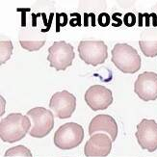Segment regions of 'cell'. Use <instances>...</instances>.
<instances>
[{"label": "cell", "mask_w": 157, "mask_h": 157, "mask_svg": "<svg viewBox=\"0 0 157 157\" xmlns=\"http://www.w3.org/2000/svg\"><path fill=\"white\" fill-rule=\"evenodd\" d=\"M31 121L27 116L20 113H12L0 121V137L8 144L22 140L30 131Z\"/></svg>", "instance_id": "cell-1"}, {"label": "cell", "mask_w": 157, "mask_h": 157, "mask_svg": "<svg viewBox=\"0 0 157 157\" xmlns=\"http://www.w3.org/2000/svg\"><path fill=\"white\" fill-rule=\"evenodd\" d=\"M112 62L121 72L133 74L141 69V57L127 44H116L112 50Z\"/></svg>", "instance_id": "cell-2"}, {"label": "cell", "mask_w": 157, "mask_h": 157, "mask_svg": "<svg viewBox=\"0 0 157 157\" xmlns=\"http://www.w3.org/2000/svg\"><path fill=\"white\" fill-rule=\"evenodd\" d=\"M84 139V129L75 122L61 125L54 134V145L62 151L77 147Z\"/></svg>", "instance_id": "cell-3"}, {"label": "cell", "mask_w": 157, "mask_h": 157, "mask_svg": "<svg viewBox=\"0 0 157 157\" xmlns=\"http://www.w3.org/2000/svg\"><path fill=\"white\" fill-rule=\"evenodd\" d=\"M31 128L29 135L34 138H44L48 135L54 126V115L44 107H36L27 112Z\"/></svg>", "instance_id": "cell-4"}, {"label": "cell", "mask_w": 157, "mask_h": 157, "mask_svg": "<svg viewBox=\"0 0 157 157\" xmlns=\"http://www.w3.org/2000/svg\"><path fill=\"white\" fill-rule=\"evenodd\" d=\"M74 57L75 54L73 46L65 40L53 43L48 48L47 60L49 61L50 67H54L56 71L67 70V67L72 65Z\"/></svg>", "instance_id": "cell-5"}, {"label": "cell", "mask_w": 157, "mask_h": 157, "mask_svg": "<svg viewBox=\"0 0 157 157\" xmlns=\"http://www.w3.org/2000/svg\"><path fill=\"white\" fill-rule=\"evenodd\" d=\"M78 53L86 64L93 67L103 64L108 57L107 45L102 40H81Z\"/></svg>", "instance_id": "cell-6"}, {"label": "cell", "mask_w": 157, "mask_h": 157, "mask_svg": "<svg viewBox=\"0 0 157 157\" xmlns=\"http://www.w3.org/2000/svg\"><path fill=\"white\" fill-rule=\"evenodd\" d=\"M49 107L54 117L60 120L69 119L76 109V98L67 91L55 93L50 98Z\"/></svg>", "instance_id": "cell-7"}, {"label": "cell", "mask_w": 157, "mask_h": 157, "mask_svg": "<svg viewBox=\"0 0 157 157\" xmlns=\"http://www.w3.org/2000/svg\"><path fill=\"white\" fill-rule=\"evenodd\" d=\"M135 136L143 149L149 152L157 149V122L154 120L143 119L137 125Z\"/></svg>", "instance_id": "cell-8"}, {"label": "cell", "mask_w": 157, "mask_h": 157, "mask_svg": "<svg viewBox=\"0 0 157 157\" xmlns=\"http://www.w3.org/2000/svg\"><path fill=\"white\" fill-rule=\"evenodd\" d=\"M85 101L94 111L105 110L113 103V94L102 85H93L85 93Z\"/></svg>", "instance_id": "cell-9"}, {"label": "cell", "mask_w": 157, "mask_h": 157, "mask_svg": "<svg viewBox=\"0 0 157 157\" xmlns=\"http://www.w3.org/2000/svg\"><path fill=\"white\" fill-rule=\"evenodd\" d=\"M134 92L144 101L157 99V73L145 71L134 83Z\"/></svg>", "instance_id": "cell-10"}, {"label": "cell", "mask_w": 157, "mask_h": 157, "mask_svg": "<svg viewBox=\"0 0 157 157\" xmlns=\"http://www.w3.org/2000/svg\"><path fill=\"white\" fill-rule=\"evenodd\" d=\"M112 139L105 133H97L91 136L84 147V154L87 157H105L112 149Z\"/></svg>", "instance_id": "cell-11"}, {"label": "cell", "mask_w": 157, "mask_h": 157, "mask_svg": "<svg viewBox=\"0 0 157 157\" xmlns=\"http://www.w3.org/2000/svg\"><path fill=\"white\" fill-rule=\"evenodd\" d=\"M97 133H105L114 142L118 136V124L115 119L109 115H98L91 121L89 125V134L93 136Z\"/></svg>", "instance_id": "cell-12"}, {"label": "cell", "mask_w": 157, "mask_h": 157, "mask_svg": "<svg viewBox=\"0 0 157 157\" xmlns=\"http://www.w3.org/2000/svg\"><path fill=\"white\" fill-rule=\"evenodd\" d=\"M139 45L145 56L151 58L157 56V40H140Z\"/></svg>", "instance_id": "cell-13"}, {"label": "cell", "mask_w": 157, "mask_h": 157, "mask_svg": "<svg viewBox=\"0 0 157 157\" xmlns=\"http://www.w3.org/2000/svg\"><path fill=\"white\" fill-rule=\"evenodd\" d=\"M5 157H32L31 151L24 146H17L7 149L4 154Z\"/></svg>", "instance_id": "cell-14"}, {"label": "cell", "mask_w": 157, "mask_h": 157, "mask_svg": "<svg viewBox=\"0 0 157 157\" xmlns=\"http://www.w3.org/2000/svg\"><path fill=\"white\" fill-rule=\"evenodd\" d=\"M0 47H1V64L3 65L8 61L12 55L13 52V44L11 40H1L0 43Z\"/></svg>", "instance_id": "cell-15"}, {"label": "cell", "mask_w": 157, "mask_h": 157, "mask_svg": "<svg viewBox=\"0 0 157 157\" xmlns=\"http://www.w3.org/2000/svg\"><path fill=\"white\" fill-rule=\"evenodd\" d=\"M20 45L22 46V48L25 50H28L30 52L32 51H38L44 45L45 40H19Z\"/></svg>", "instance_id": "cell-16"}, {"label": "cell", "mask_w": 157, "mask_h": 157, "mask_svg": "<svg viewBox=\"0 0 157 157\" xmlns=\"http://www.w3.org/2000/svg\"><path fill=\"white\" fill-rule=\"evenodd\" d=\"M98 22L101 27H106L111 23V17L106 13H101L98 17Z\"/></svg>", "instance_id": "cell-17"}, {"label": "cell", "mask_w": 157, "mask_h": 157, "mask_svg": "<svg viewBox=\"0 0 157 157\" xmlns=\"http://www.w3.org/2000/svg\"><path fill=\"white\" fill-rule=\"evenodd\" d=\"M124 22L127 27H132L136 24V16L132 13H127L124 15Z\"/></svg>", "instance_id": "cell-18"}, {"label": "cell", "mask_w": 157, "mask_h": 157, "mask_svg": "<svg viewBox=\"0 0 157 157\" xmlns=\"http://www.w3.org/2000/svg\"><path fill=\"white\" fill-rule=\"evenodd\" d=\"M56 17H57L56 27H57V31H59L61 26H65L67 23V16L65 13H57Z\"/></svg>", "instance_id": "cell-19"}, {"label": "cell", "mask_w": 157, "mask_h": 157, "mask_svg": "<svg viewBox=\"0 0 157 157\" xmlns=\"http://www.w3.org/2000/svg\"><path fill=\"white\" fill-rule=\"evenodd\" d=\"M121 13H113V16H112V19H113L112 25L114 27H120L121 25V23H122L121 19L118 18V17H121Z\"/></svg>", "instance_id": "cell-20"}]
</instances>
